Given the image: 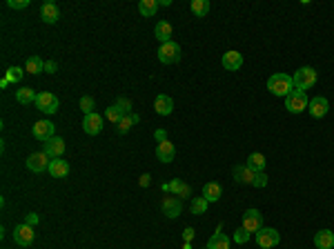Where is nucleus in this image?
Returning <instances> with one entry per match:
<instances>
[{
    "instance_id": "nucleus-1",
    "label": "nucleus",
    "mask_w": 334,
    "mask_h": 249,
    "mask_svg": "<svg viewBox=\"0 0 334 249\" xmlns=\"http://www.w3.org/2000/svg\"><path fill=\"white\" fill-rule=\"evenodd\" d=\"M267 89L274 96H279V98H288L294 92V80L288 74H274L267 80Z\"/></svg>"
},
{
    "instance_id": "nucleus-2",
    "label": "nucleus",
    "mask_w": 334,
    "mask_h": 249,
    "mask_svg": "<svg viewBox=\"0 0 334 249\" xmlns=\"http://www.w3.org/2000/svg\"><path fill=\"white\" fill-rule=\"evenodd\" d=\"M317 78H319V74H317L314 67H301V69H297V71H294V76H292L294 89L305 92V89H310V87L317 85Z\"/></svg>"
},
{
    "instance_id": "nucleus-3",
    "label": "nucleus",
    "mask_w": 334,
    "mask_h": 249,
    "mask_svg": "<svg viewBox=\"0 0 334 249\" xmlns=\"http://www.w3.org/2000/svg\"><path fill=\"white\" fill-rule=\"evenodd\" d=\"M308 105H310L308 96H305V92H301V89H294V92L290 94L288 98H285V107H288L290 114H301V112H305V109H308Z\"/></svg>"
},
{
    "instance_id": "nucleus-4",
    "label": "nucleus",
    "mask_w": 334,
    "mask_h": 249,
    "mask_svg": "<svg viewBox=\"0 0 334 249\" xmlns=\"http://www.w3.org/2000/svg\"><path fill=\"white\" fill-rule=\"evenodd\" d=\"M256 243H259V247H263V249L276 247L281 243V234L276 232L274 227H263V229L256 232Z\"/></svg>"
},
{
    "instance_id": "nucleus-5",
    "label": "nucleus",
    "mask_w": 334,
    "mask_h": 249,
    "mask_svg": "<svg viewBox=\"0 0 334 249\" xmlns=\"http://www.w3.org/2000/svg\"><path fill=\"white\" fill-rule=\"evenodd\" d=\"M159 60L165 62V65H174V62L180 60V47L176 45L174 40L165 42V45H161L159 49Z\"/></svg>"
},
{
    "instance_id": "nucleus-6",
    "label": "nucleus",
    "mask_w": 334,
    "mask_h": 249,
    "mask_svg": "<svg viewBox=\"0 0 334 249\" xmlns=\"http://www.w3.org/2000/svg\"><path fill=\"white\" fill-rule=\"evenodd\" d=\"M243 227L250 234H256L259 229H263V214L259 209H245V214H243Z\"/></svg>"
},
{
    "instance_id": "nucleus-7",
    "label": "nucleus",
    "mask_w": 334,
    "mask_h": 249,
    "mask_svg": "<svg viewBox=\"0 0 334 249\" xmlns=\"http://www.w3.org/2000/svg\"><path fill=\"white\" fill-rule=\"evenodd\" d=\"M36 107L42 114H56L58 112V98L49 92H40L36 96Z\"/></svg>"
},
{
    "instance_id": "nucleus-8",
    "label": "nucleus",
    "mask_w": 334,
    "mask_h": 249,
    "mask_svg": "<svg viewBox=\"0 0 334 249\" xmlns=\"http://www.w3.org/2000/svg\"><path fill=\"white\" fill-rule=\"evenodd\" d=\"M33 238H36V234H33L31 225L22 223V225H18V227L13 229V241H16L20 247H29L33 243Z\"/></svg>"
},
{
    "instance_id": "nucleus-9",
    "label": "nucleus",
    "mask_w": 334,
    "mask_h": 249,
    "mask_svg": "<svg viewBox=\"0 0 334 249\" xmlns=\"http://www.w3.org/2000/svg\"><path fill=\"white\" fill-rule=\"evenodd\" d=\"M49 156L45 154V151H36V154H31L27 158V169L33 171V174H40V171L49 169Z\"/></svg>"
},
{
    "instance_id": "nucleus-10",
    "label": "nucleus",
    "mask_w": 334,
    "mask_h": 249,
    "mask_svg": "<svg viewBox=\"0 0 334 249\" xmlns=\"http://www.w3.org/2000/svg\"><path fill=\"white\" fill-rule=\"evenodd\" d=\"M161 207H163V214L167 218H178L180 212H183V205H180L178 196H165Z\"/></svg>"
},
{
    "instance_id": "nucleus-11",
    "label": "nucleus",
    "mask_w": 334,
    "mask_h": 249,
    "mask_svg": "<svg viewBox=\"0 0 334 249\" xmlns=\"http://www.w3.org/2000/svg\"><path fill=\"white\" fill-rule=\"evenodd\" d=\"M42 151H45L49 158H60L65 151V140L60 136H54L49 138L47 142H42Z\"/></svg>"
},
{
    "instance_id": "nucleus-12",
    "label": "nucleus",
    "mask_w": 334,
    "mask_h": 249,
    "mask_svg": "<svg viewBox=\"0 0 334 249\" xmlns=\"http://www.w3.org/2000/svg\"><path fill=\"white\" fill-rule=\"evenodd\" d=\"M328 109H330V103H328V98H323V96L312 98L310 105H308V112H310L312 118H323L328 114Z\"/></svg>"
},
{
    "instance_id": "nucleus-13",
    "label": "nucleus",
    "mask_w": 334,
    "mask_h": 249,
    "mask_svg": "<svg viewBox=\"0 0 334 249\" xmlns=\"http://www.w3.org/2000/svg\"><path fill=\"white\" fill-rule=\"evenodd\" d=\"M54 123L51 121H38L36 124H33V138H38V140L47 142L49 138H54Z\"/></svg>"
},
{
    "instance_id": "nucleus-14",
    "label": "nucleus",
    "mask_w": 334,
    "mask_h": 249,
    "mask_svg": "<svg viewBox=\"0 0 334 249\" xmlns=\"http://www.w3.org/2000/svg\"><path fill=\"white\" fill-rule=\"evenodd\" d=\"M83 129L85 133H89V136H96V133L103 131V116L100 114H89V116L83 118Z\"/></svg>"
},
{
    "instance_id": "nucleus-15",
    "label": "nucleus",
    "mask_w": 334,
    "mask_h": 249,
    "mask_svg": "<svg viewBox=\"0 0 334 249\" xmlns=\"http://www.w3.org/2000/svg\"><path fill=\"white\" fill-rule=\"evenodd\" d=\"M254 178H256V171L247 165H238L234 167V180L241 185H254Z\"/></svg>"
},
{
    "instance_id": "nucleus-16",
    "label": "nucleus",
    "mask_w": 334,
    "mask_h": 249,
    "mask_svg": "<svg viewBox=\"0 0 334 249\" xmlns=\"http://www.w3.org/2000/svg\"><path fill=\"white\" fill-rule=\"evenodd\" d=\"M176 156V147L171 140H163L156 145V158H159L161 162H171Z\"/></svg>"
},
{
    "instance_id": "nucleus-17",
    "label": "nucleus",
    "mask_w": 334,
    "mask_h": 249,
    "mask_svg": "<svg viewBox=\"0 0 334 249\" xmlns=\"http://www.w3.org/2000/svg\"><path fill=\"white\" fill-rule=\"evenodd\" d=\"M154 109H156V114H159V116H169V114L174 112V100H171L169 96H165V94L156 96Z\"/></svg>"
},
{
    "instance_id": "nucleus-18",
    "label": "nucleus",
    "mask_w": 334,
    "mask_h": 249,
    "mask_svg": "<svg viewBox=\"0 0 334 249\" xmlns=\"http://www.w3.org/2000/svg\"><path fill=\"white\" fill-rule=\"evenodd\" d=\"M314 245H317V249H332L334 247V232H330V229H321V232H317V236H314Z\"/></svg>"
},
{
    "instance_id": "nucleus-19",
    "label": "nucleus",
    "mask_w": 334,
    "mask_h": 249,
    "mask_svg": "<svg viewBox=\"0 0 334 249\" xmlns=\"http://www.w3.org/2000/svg\"><path fill=\"white\" fill-rule=\"evenodd\" d=\"M154 36H156V40H161V45H165V42L171 40V36H174V29H171V25H169L167 20H161V22H156Z\"/></svg>"
},
{
    "instance_id": "nucleus-20",
    "label": "nucleus",
    "mask_w": 334,
    "mask_h": 249,
    "mask_svg": "<svg viewBox=\"0 0 334 249\" xmlns=\"http://www.w3.org/2000/svg\"><path fill=\"white\" fill-rule=\"evenodd\" d=\"M49 174L54 176V178H67V174H69V162L60 160V158H54V160L49 162Z\"/></svg>"
},
{
    "instance_id": "nucleus-21",
    "label": "nucleus",
    "mask_w": 334,
    "mask_h": 249,
    "mask_svg": "<svg viewBox=\"0 0 334 249\" xmlns=\"http://www.w3.org/2000/svg\"><path fill=\"white\" fill-rule=\"evenodd\" d=\"M223 67H225L227 71H236L243 67V56L238 54V51H227V54H223Z\"/></svg>"
},
{
    "instance_id": "nucleus-22",
    "label": "nucleus",
    "mask_w": 334,
    "mask_h": 249,
    "mask_svg": "<svg viewBox=\"0 0 334 249\" xmlns=\"http://www.w3.org/2000/svg\"><path fill=\"white\" fill-rule=\"evenodd\" d=\"M40 18L45 22H49V25H54L56 20L60 18V11H58V7H56V2H45L40 7Z\"/></svg>"
},
{
    "instance_id": "nucleus-23",
    "label": "nucleus",
    "mask_w": 334,
    "mask_h": 249,
    "mask_svg": "<svg viewBox=\"0 0 334 249\" xmlns=\"http://www.w3.org/2000/svg\"><path fill=\"white\" fill-rule=\"evenodd\" d=\"M169 191L171 196H178V198H189L192 196V187H189L187 183H183L180 178H174L169 183Z\"/></svg>"
},
{
    "instance_id": "nucleus-24",
    "label": "nucleus",
    "mask_w": 334,
    "mask_h": 249,
    "mask_svg": "<svg viewBox=\"0 0 334 249\" xmlns=\"http://www.w3.org/2000/svg\"><path fill=\"white\" fill-rule=\"evenodd\" d=\"M221 196H223V189L218 183H207L203 187V198L207 200V203H216Z\"/></svg>"
},
{
    "instance_id": "nucleus-25",
    "label": "nucleus",
    "mask_w": 334,
    "mask_h": 249,
    "mask_svg": "<svg viewBox=\"0 0 334 249\" xmlns=\"http://www.w3.org/2000/svg\"><path fill=\"white\" fill-rule=\"evenodd\" d=\"M207 249H230V238L223 232H216L207 243Z\"/></svg>"
},
{
    "instance_id": "nucleus-26",
    "label": "nucleus",
    "mask_w": 334,
    "mask_h": 249,
    "mask_svg": "<svg viewBox=\"0 0 334 249\" xmlns=\"http://www.w3.org/2000/svg\"><path fill=\"white\" fill-rule=\"evenodd\" d=\"M159 7H161V2H156V0H141V2H138V13L150 18L159 11Z\"/></svg>"
},
{
    "instance_id": "nucleus-27",
    "label": "nucleus",
    "mask_w": 334,
    "mask_h": 249,
    "mask_svg": "<svg viewBox=\"0 0 334 249\" xmlns=\"http://www.w3.org/2000/svg\"><path fill=\"white\" fill-rule=\"evenodd\" d=\"M36 96H38V94L33 92L31 87H20V89L16 92V100H18L20 105H31V103H36Z\"/></svg>"
},
{
    "instance_id": "nucleus-28",
    "label": "nucleus",
    "mask_w": 334,
    "mask_h": 249,
    "mask_svg": "<svg viewBox=\"0 0 334 249\" xmlns=\"http://www.w3.org/2000/svg\"><path fill=\"white\" fill-rule=\"evenodd\" d=\"M265 156L263 154H250V156H247V162H245V165L247 167H252V169H254V171H263L265 169Z\"/></svg>"
},
{
    "instance_id": "nucleus-29",
    "label": "nucleus",
    "mask_w": 334,
    "mask_h": 249,
    "mask_svg": "<svg viewBox=\"0 0 334 249\" xmlns=\"http://www.w3.org/2000/svg\"><path fill=\"white\" fill-rule=\"evenodd\" d=\"M136 123H138V116H136V114H127V116H123V121L116 124V127H118V133H127Z\"/></svg>"
},
{
    "instance_id": "nucleus-30",
    "label": "nucleus",
    "mask_w": 334,
    "mask_h": 249,
    "mask_svg": "<svg viewBox=\"0 0 334 249\" xmlns=\"http://www.w3.org/2000/svg\"><path fill=\"white\" fill-rule=\"evenodd\" d=\"M25 69L29 71V74H40V71H45V62L38 58V56H31V58H27Z\"/></svg>"
},
{
    "instance_id": "nucleus-31",
    "label": "nucleus",
    "mask_w": 334,
    "mask_h": 249,
    "mask_svg": "<svg viewBox=\"0 0 334 249\" xmlns=\"http://www.w3.org/2000/svg\"><path fill=\"white\" fill-rule=\"evenodd\" d=\"M192 13H196L198 18L209 13V2L207 0H192Z\"/></svg>"
},
{
    "instance_id": "nucleus-32",
    "label": "nucleus",
    "mask_w": 334,
    "mask_h": 249,
    "mask_svg": "<svg viewBox=\"0 0 334 249\" xmlns=\"http://www.w3.org/2000/svg\"><path fill=\"white\" fill-rule=\"evenodd\" d=\"M123 116H127V114H123L121 109L116 107V105H112V107H107V112H105V118H107L109 123H114V124H118L123 121Z\"/></svg>"
},
{
    "instance_id": "nucleus-33",
    "label": "nucleus",
    "mask_w": 334,
    "mask_h": 249,
    "mask_svg": "<svg viewBox=\"0 0 334 249\" xmlns=\"http://www.w3.org/2000/svg\"><path fill=\"white\" fill-rule=\"evenodd\" d=\"M207 200L203 198V196H196V198H192V214H196V216H200V214L207 212Z\"/></svg>"
},
{
    "instance_id": "nucleus-34",
    "label": "nucleus",
    "mask_w": 334,
    "mask_h": 249,
    "mask_svg": "<svg viewBox=\"0 0 334 249\" xmlns=\"http://www.w3.org/2000/svg\"><path fill=\"white\" fill-rule=\"evenodd\" d=\"M22 74H25V71H22L20 67H9L7 74H4V78H7L9 83H18V80L22 78Z\"/></svg>"
},
{
    "instance_id": "nucleus-35",
    "label": "nucleus",
    "mask_w": 334,
    "mask_h": 249,
    "mask_svg": "<svg viewBox=\"0 0 334 249\" xmlns=\"http://www.w3.org/2000/svg\"><path fill=\"white\" fill-rule=\"evenodd\" d=\"M80 109H83L85 116L94 114V98L92 96H83V98H80Z\"/></svg>"
},
{
    "instance_id": "nucleus-36",
    "label": "nucleus",
    "mask_w": 334,
    "mask_h": 249,
    "mask_svg": "<svg viewBox=\"0 0 334 249\" xmlns=\"http://www.w3.org/2000/svg\"><path fill=\"white\" fill-rule=\"evenodd\" d=\"M234 241H236L238 245H245V243L250 241V232H247L245 227H238L236 232H234Z\"/></svg>"
},
{
    "instance_id": "nucleus-37",
    "label": "nucleus",
    "mask_w": 334,
    "mask_h": 249,
    "mask_svg": "<svg viewBox=\"0 0 334 249\" xmlns=\"http://www.w3.org/2000/svg\"><path fill=\"white\" fill-rule=\"evenodd\" d=\"M265 185H267V176H265V171H256V178H254V185H252V187H259V189H263Z\"/></svg>"
},
{
    "instance_id": "nucleus-38",
    "label": "nucleus",
    "mask_w": 334,
    "mask_h": 249,
    "mask_svg": "<svg viewBox=\"0 0 334 249\" xmlns=\"http://www.w3.org/2000/svg\"><path fill=\"white\" fill-rule=\"evenodd\" d=\"M114 105H116V107L121 109L123 114H130V109H132V103H130V100H127V98H118Z\"/></svg>"
},
{
    "instance_id": "nucleus-39",
    "label": "nucleus",
    "mask_w": 334,
    "mask_h": 249,
    "mask_svg": "<svg viewBox=\"0 0 334 249\" xmlns=\"http://www.w3.org/2000/svg\"><path fill=\"white\" fill-rule=\"evenodd\" d=\"M7 4L11 9H25V7H29V0H9Z\"/></svg>"
},
{
    "instance_id": "nucleus-40",
    "label": "nucleus",
    "mask_w": 334,
    "mask_h": 249,
    "mask_svg": "<svg viewBox=\"0 0 334 249\" xmlns=\"http://www.w3.org/2000/svg\"><path fill=\"white\" fill-rule=\"evenodd\" d=\"M154 138H156V140H159V142H163V140H169V138H167V131H165V129H156Z\"/></svg>"
},
{
    "instance_id": "nucleus-41",
    "label": "nucleus",
    "mask_w": 334,
    "mask_h": 249,
    "mask_svg": "<svg viewBox=\"0 0 334 249\" xmlns=\"http://www.w3.org/2000/svg\"><path fill=\"white\" fill-rule=\"evenodd\" d=\"M45 71H47V74H54V71H56V62L54 60H47L45 62Z\"/></svg>"
},
{
    "instance_id": "nucleus-42",
    "label": "nucleus",
    "mask_w": 334,
    "mask_h": 249,
    "mask_svg": "<svg viewBox=\"0 0 334 249\" xmlns=\"http://www.w3.org/2000/svg\"><path fill=\"white\" fill-rule=\"evenodd\" d=\"M25 223H27V225H31V227H33V225H38V216H36V214H27Z\"/></svg>"
},
{
    "instance_id": "nucleus-43",
    "label": "nucleus",
    "mask_w": 334,
    "mask_h": 249,
    "mask_svg": "<svg viewBox=\"0 0 334 249\" xmlns=\"http://www.w3.org/2000/svg\"><path fill=\"white\" fill-rule=\"evenodd\" d=\"M183 238H185V243H189V241H192V238H194V229H192V227H187V229H185V232H183Z\"/></svg>"
},
{
    "instance_id": "nucleus-44",
    "label": "nucleus",
    "mask_w": 334,
    "mask_h": 249,
    "mask_svg": "<svg viewBox=\"0 0 334 249\" xmlns=\"http://www.w3.org/2000/svg\"><path fill=\"white\" fill-rule=\"evenodd\" d=\"M150 178H152L150 174H143V176H141V187H147V185H150Z\"/></svg>"
},
{
    "instance_id": "nucleus-45",
    "label": "nucleus",
    "mask_w": 334,
    "mask_h": 249,
    "mask_svg": "<svg viewBox=\"0 0 334 249\" xmlns=\"http://www.w3.org/2000/svg\"><path fill=\"white\" fill-rule=\"evenodd\" d=\"M205 249H207V247H205Z\"/></svg>"
}]
</instances>
